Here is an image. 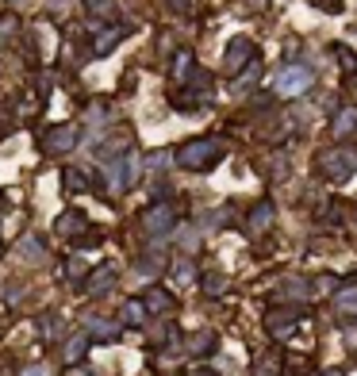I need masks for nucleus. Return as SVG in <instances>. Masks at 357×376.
<instances>
[{"mask_svg":"<svg viewBox=\"0 0 357 376\" xmlns=\"http://www.w3.org/2000/svg\"><path fill=\"white\" fill-rule=\"evenodd\" d=\"M338 304H342V311H357V288H350L342 300H338Z\"/></svg>","mask_w":357,"mask_h":376,"instance_id":"9b49d317","label":"nucleus"},{"mask_svg":"<svg viewBox=\"0 0 357 376\" xmlns=\"http://www.w3.org/2000/svg\"><path fill=\"white\" fill-rule=\"evenodd\" d=\"M88 12H93V15H112V12H116V4H112V0H88Z\"/></svg>","mask_w":357,"mask_h":376,"instance_id":"6e6552de","label":"nucleus"},{"mask_svg":"<svg viewBox=\"0 0 357 376\" xmlns=\"http://www.w3.org/2000/svg\"><path fill=\"white\" fill-rule=\"evenodd\" d=\"M20 376H50V369H46V365H31V369H23Z\"/></svg>","mask_w":357,"mask_h":376,"instance_id":"4468645a","label":"nucleus"},{"mask_svg":"<svg viewBox=\"0 0 357 376\" xmlns=\"http://www.w3.org/2000/svg\"><path fill=\"white\" fill-rule=\"evenodd\" d=\"M142 315H146V311H142L139 300H131V304L123 307V323H131V326H139V323H142Z\"/></svg>","mask_w":357,"mask_h":376,"instance_id":"39448f33","label":"nucleus"},{"mask_svg":"<svg viewBox=\"0 0 357 376\" xmlns=\"http://www.w3.org/2000/svg\"><path fill=\"white\" fill-rule=\"evenodd\" d=\"M85 346H88V338H85V334H81V338H77V342H69V349H66V357H69V361H77V357H81V354H85Z\"/></svg>","mask_w":357,"mask_h":376,"instance_id":"1a4fd4ad","label":"nucleus"},{"mask_svg":"<svg viewBox=\"0 0 357 376\" xmlns=\"http://www.w3.org/2000/svg\"><path fill=\"white\" fill-rule=\"evenodd\" d=\"M88 330L100 334V338H112V334H116V326H112V323H100V318H88Z\"/></svg>","mask_w":357,"mask_h":376,"instance_id":"0eeeda50","label":"nucleus"},{"mask_svg":"<svg viewBox=\"0 0 357 376\" xmlns=\"http://www.w3.org/2000/svg\"><path fill=\"white\" fill-rule=\"evenodd\" d=\"M112 281H116V269L104 265V269H96V273H93V281L85 284V292H88V296H100V292L112 288Z\"/></svg>","mask_w":357,"mask_h":376,"instance_id":"7ed1b4c3","label":"nucleus"},{"mask_svg":"<svg viewBox=\"0 0 357 376\" xmlns=\"http://www.w3.org/2000/svg\"><path fill=\"white\" fill-rule=\"evenodd\" d=\"M166 227H169L166 211H150V215H146V231H166Z\"/></svg>","mask_w":357,"mask_h":376,"instance_id":"423d86ee","label":"nucleus"},{"mask_svg":"<svg viewBox=\"0 0 357 376\" xmlns=\"http://www.w3.org/2000/svg\"><path fill=\"white\" fill-rule=\"evenodd\" d=\"M73 138H77V130H73V127H54L50 135L43 138V146H46V154H66L73 146Z\"/></svg>","mask_w":357,"mask_h":376,"instance_id":"f03ea898","label":"nucleus"},{"mask_svg":"<svg viewBox=\"0 0 357 376\" xmlns=\"http://www.w3.org/2000/svg\"><path fill=\"white\" fill-rule=\"evenodd\" d=\"M66 181H69V188H85V173H81V169H69Z\"/></svg>","mask_w":357,"mask_h":376,"instance_id":"ddd939ff","label":"nucleus"},{"mask_svg":"<svg viewBox=\"0 0 357 376\" xmlns=\"http://www.w3.org/2000/svg\"><path fill=\"white\" fill-rule=\"evenodd\" d=\"M0 39H4V31H0Z\"/></svg>","mask_w":357,"mask_h":376,"instance_id":"dca6fc26","label":"nucleus"},{"mask_svg":"<svg viewBox=\"0 0 357 376\" xmlns=\"http://www.w3.org/2000/svg\"><path fill=\"white\" fill-rule=\"evenodd\" d=\"M77 227H81V219H77V211H69V215H66V219H62V223H58V231H62V234H66V231H77Z\"/></svg>","mask_w":357,"mask_h":376,"instance_id":"9d476101","label":"nucleus"},{"mask_svg":"<svg viewBox=\"0 0 357 376\" xmlns=\"http://www.w3.org/2000/svg\"><path fill=\"white\" fill-rule=\"evenodd\" d=\"M150 304H154V311H166V304H169V300L161 296V292H154V296H150Z\"/></svg>","mask_w":357,"mask_h":376,"instance_id":"2eb2a0df","label":"nucleus"},{"mask_svg":"<svg viewBox=\"0 0 357 376\" xmlns=\"http://www.w3.org/2000/svg\"><path fill=\"white\" fill-rule=\"evenodd\" d=\"M112 43H119V31H108V35L96 43V51H100V54H104V51H112Z\"/></svg>","mask_w":357,"mask_h":376,"instance_id":"f8f14e48","label":"nucleus"},{"mask_svg":"<svg viewBox=\"0 0 357 376\" xmlns=\"http://www.w3.org/2000/svg\"><path fill=\"white\" fill-rule=\"evenodd\" d=\"M307 85H311V69H299V65H296V69H285L277 77V88H281V93H288V96L304 93Z\"/></svg>","mask_w":357,"mask_h":376,"instance_id":"f257e3e1","label":"nucleus"},{"mask_svg":"<svg viewBox=\"0 0 357 376\" xmlns=\"http://www.w3.org/2000/svg\"><path fill=\"white\" fill-rule=\"evenodd\" d=\"M20 257H23V261H43V257H46L43 239H39V234H27V239L20 242Z\"/></svg>","mask_w":357,"mask_h":376,"instance_id":"20e7f679","label":"nucleus"}]
</instances>
